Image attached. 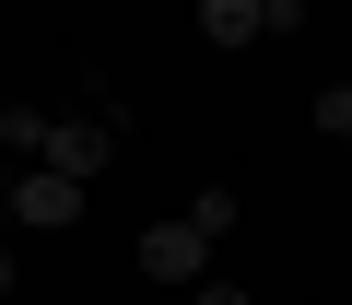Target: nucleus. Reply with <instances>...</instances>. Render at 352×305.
<instances>
[{
    "mask_svg": "<svg viewBox=\"0 0 352 305\" xmlns=\"http://www.w3.org/2000/svg\"><path fill=\"white\" fill-rule=\"evenodd\" d=\"M200 36L212 47H258L270 36V0H200Z\"/></svg>",
    "mask_w": 352,
    "mask_h": 305,
    "instance_id": "nucleus-4",
    "label": "nucleus"
},
{
    "mask_svg": "<svg viewBox=\"0 0 352 305\" xmlns=\"http://www.w3.org/2000/svg\"><path fill=\"white\" fill-rule=\"evenodd\" d=\"M0 117H12V106H0Z\"/></svg>",
    "mask_w": 352,
    "mask_h": 305,
    "instance_id": "nucleus-9",
    "label": "nucleus"
},
{
    "mask_svg": "<svg viewBox=\"0 0 352 305\" xmlns=\"http://www.w3.org/2000/svg\"><path fill=\"white\" fill-rule=\"evenodd\" d=\"M141 270H153V282H212V235H200V223H153V235H141Z\"/></svg>",
    "mask_w": 352,
    "mask_h": 305,
    "instance_id": "nucleus-3",
    "label": "nucleus"
},
{
    "mask_svg": "<svg viewBox=\"0 0 352 305\" xmlns=\"http://www.w3.org/2000/svg\"><path fill=\"white\" fill-rule=\"evenodd\" d=\"M188 305H247V293L235 282H188Z\"/></svg>",
    "mask_w": 352,
    "mask_h": 305,
    "instance_id": "nucleus-6",
    "label": "nucleus"
},
{
    "mask_svg": "<svg viewBox=\"0 0 352 305\" xmlns=\"http://www.w3.org/2000/svg\"><path fill=\"white\" fill-rule=\"evenodd\" d=\"M0 293H12V247H0Z\"/></svg>",
    "mask_w": 352,
    "mask_h": 305,
    "instance_id": "nucleus-8",
    "label": "nucleus"
},
{
    "mask_svg": "<svg viewBox=\"0 0 352 305\" xmlns=\"http://www.w3.org/2000/svg\"><path fill=\"white\" fill-rule=\"evenodd\" d=\"M317 129H329V141H352V82H329V94H317Z\"/></svg>",
    "mask_w": 352,
    "mask_h": 305,
    "instance_id": "nucleus-5",
    "label": "nucleus"
},
{
    "mask_svg": "<svg viewBox=\"0 0 352 305\" xmlns=\"http://www.w3.org/2000/svg\"><path fill=\"white\" fill-rule=\"evenodd\" d=\"M294 12H305V0H270V36H294Z\"/></svg>",
    "mask_w": 352,
    "mask_h": 305,
    "instance_id": "nucleus-7",
    "label": "nucleus"
},
{
    "mask_svg": "<svg viewBox=\"0 0 352 305\" xmlns=\"http://www.w3.org/2000/svg\"><path fill=\"white\" fill-rule=\"evenodd\" d=\"M36 165H59V177H106V117H47V141H36Z\"/></svg>",
    "mask_w": 352,
    "mask_h": 305,
    "instance_id": "nucleus-2",
    "label": "nucleus"
},
{
    "mask_svg": "<svg viewBox=\"0 0 352 305\" xmlns=\"http://www.w3.org/2000/svg\"><path fill=\"white\" fill-rule=\"evenodd\" d=\"M0 223H24V235H59V223H82V177H59V165L0 177Z\"/></svg>",
    "mask_w": 352,
    "mask_h": 305,
    "instance_id": "nucleus-1",
    "label": "nucleus"
}]
</instances>
